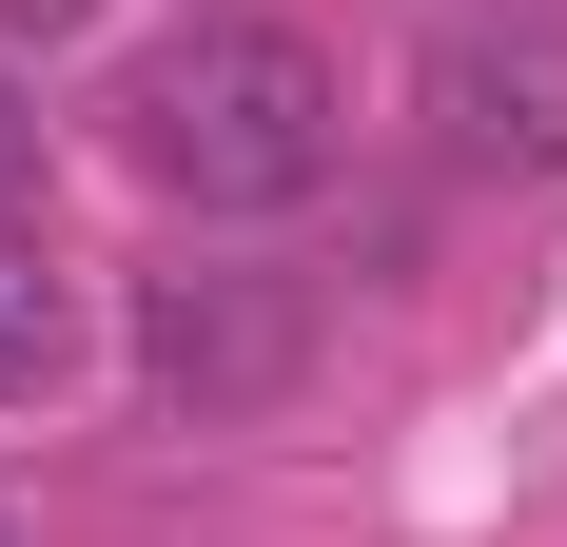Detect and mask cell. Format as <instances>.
Masks as SVG:
<instances>
[{
  "label": "cell",
  "instance_id": "2",
  "mask_svg": "<svg viewBox=\"0 0 567 547\" xmlns=\"http://www.w3.org/2000/svg\"><path fill=\"white\" fill-rule=\"evenodd\" d=\"M137 391H157L176 431H255L293 372H313V293L255 255H196V274H137V313H117Z\"/></svg>",
  "mask_w": 567,
  "mask_h": 547
},
{
  "label": "cell",
  "instance_id": "4",
  "mask_svg": "<svg viewBox=\"0 0 567 547\" xmlns=\"http://www.w3.org/2000/svg\"><path fill=\"white\" fill-rule=\"evenodd\" d=\"M79 352H99L79 274H59L40 235H0V411H59V391H79Z\"/></svg>",
  "mask_w": 567,
  "mask_h": 547
},
{
  "label": "cell",
  "instance_id": "3",
  "mask_svg": "<svg viewBox=\"0 0 567 547\" xmlns=\"http://www.w3.org/2000/svg\"><path fill=\"white\" fill-rule=\"evenodd\" d=\"M431 137L470 176H567V20H451L431 40Z\"/></svg>",
  "mask_w": 567,
  "mask_h": 547
},
{
  "label": "cell",
  "instance_id": "5",
  "mask_svg": "<svg viewBox=\"0 0 567 547\" xmlns=\"http://www.w3.org/2000/svg\"><path fill=\"white\" fill-rule=\"evenodd\" d=\"M117 0H0V40H99Z\"/></svg>",
  "mask_w": 567,
  "mask_h": 547
},
{
  "label": "cell",
  "instance_id": "6",
  "mask_svg": "<svg viewBox=\"0 0 567 547\" xmlns=\"http://www.w3.org/2000/svg\"><path fill=\"white\" fill-rule=\"evenodd\" d=\"M40 176V99H20V59H0V196Z\"/></svg>",
  "mask_w": 567,
  "mask_h": 547
},
{
  "label": "cell",
  "instance_id": "1",
  "mask_svg": "<svg viewBox=\"0 0 567 547\" xmlns=\"http://www.w3.org/2000/svg\"><path fill=\"white\" fill-rule=\"evenodd\" d=\"M117 137H137V176L196 196V216H293V196L333 176V137H352V79L293 40V20H196V40L137 59Z\"/></svg>",
  "mask_w": 567,
  "mask_h": 547
},
{
  "label": "cell",
  "instance_id": "7",
  "mask_svg": "<svg viewBox=\"0 0 567 547\" xmlns=\"http://www.w3.org/2000/svg\"><path fill=\"white\" fill-rule=\"evenodd\" d=\"M0 547H20V508H0Z\"/></svg>",
  "mask_w": 567,
  "mask_h": 547
}]
</instances>
